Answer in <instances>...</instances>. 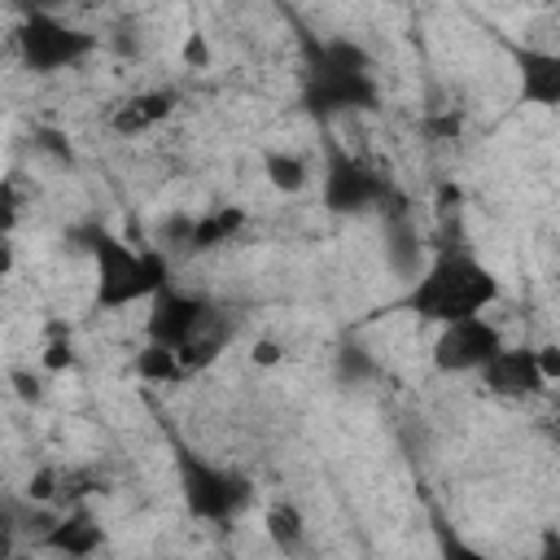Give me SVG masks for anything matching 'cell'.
I'll list each match as a JSON object with an SVG mask.
<instances>
[{
  "label": "cell",
  "instance_id": "6da1fadb",
  "mask_svg": "<svg viewBox=\"0 0 560 560\" xmlns=\"http://www.w3.org/2000/svg\"><path fill=\"white\" fill-rule=\"evenodd\" d=\"M499 298V280L490 267H481L464 249L438 254L416 280H411V311L433 324H455L486 315V306Z\"/></svg>",
  "mask_w": 560,
  "mask_h": 560
},
{
  "label": "cell",
  "instance_id": "7a4b0ae2",
  "mask_svg": "<svg viewBox=\"0 0 560 560\" xmlns=\"http://www.w3.org/2000/svg\"><path fill=\"white\" fill-rule=\"evenodd\" d=\"M92 262H96V302L114 311L131 302H149L171 284V267L158 245H131L122 236L96 232Z\"/></svg>",
  "mask_w": 560,
  "mask_h": 560
},
{
  "label": "cell",
  "instance_id": "3957f363",
  "mask_svg": "<svg viewBox=\"0 0 560 560\" xmlns=\"http://www.w3.org/2000/svg\"><path fill=\"white\" fill-rule=\"evenodd\" d=\"M175 472H179V490H184L188 512L201 516V521L228 525V521H236V516L249 508V499H254V490H249V481H245L241 472H232V468H223V464H210V459H201V455L188 451V446L175 451Z\"/></svg>",
  "mask_w": 560,
  "mask_h": 560
},
{
  "label": "cell",
  "instance_id": "277c9868",
  "mask_svg": "<svg viewBox=\"0 0 560 560\" xmlns=\"http://www.w3.org/2000/svg\"><path fill=\"white\" fill-rule=\"evenodd\" d=\"M311 101L319 109H363L376 101V79H372V61L337 39V44H324L315 48V61H311Z\"/></svg>",
  "mask_w": 560,
  "mask_h": 560
},
{
  "label": "cell",
  "instance_id": "5b68a950",
  "mask_svg": "<svg viewBox=\"0 0 560 560\" xmlns=\"http://www.w3.org/2000/svg\"><path fill=\"white\" fill-rule=\"evenodd\" d=\"M88 48H92V35L66 26V22L52 18V13H31V18L18 26V52H22V61H26L31 70H44V74L74 66L79 57H88Z\"/></svg>",
  "mask_w": 560,
  "mask_h": 560
},
{
  "label": "cell",
  "instance_id": "8992f818",
  "mask_svg": "<svg viewBox=\"0 0 560 560\" xmlns=\"http://www.w3.org/2000/svg\"><path fill=\"white\" fill-rule=\"evenodd\" d=\"M499 350H503V332L486 315L442 324L438 337H433V363L442 372H455V376L459 372H481Z\"/></svg>",
  "mask_w": 560,
  "mask_h": 560
},
{
  "label": "cell",
  "instance_id": "52a82bcc",
  "mask_svg": "<svg viewBox=\"0 0 560 560\" xmlns=\"http://www.w3.org/2000/svg\"><path fill=\"white\" fill-rule=\"evenodd\" d=\"M389 197V179L381 171H372L368 162L359 158H346V153H332L328 166H324V201L341 214H359V210H372Z\"/></svg>",
  "mask_w": 560,
  "mask_h": 560
},
{
  "label": "cell",
  "instance_id": "ba28073f",
  "mask_svg": "<svg viewBox=\"0 0 560 560\" xmlns=\"http://www.w3.org/2000/svg\"><path fill=\"white\" fill-rule=\"evenodd\" d=\"M214 315V306L206 302V298H197V293H184V289H162V293H153L149 298V319H144V332H149V341L153 346H171V350H179L206 319Z\"/></svg>",
  "mask_w": 560,
  "mask_h": 560
},
{
  "label": "cell",
  "instance_id": "9c48e42d",
  "mask_svg": "<svg viewBox=\"0 0 560 560\" xmlns=\"http://www.w3.org/2000/svg\"><path fill=\"white\" fill-rule=\"evenodd\" d=\"M39 547H48L66 560H88L105 547V529L96 525V516L88 508H70V512L52 516V525L39 534Z\"/></svg>",
  "mask_w": 560,
  "mask_h": 560
},
{
  "label": "cell",
  "instance_id": "30bf717a",
  "mask_svg": "<svg viewBox=\"0 0 560 560\" xmlns=\"http://www.w3.org/2000/svg\"><path fill=\"white\" fill-rule=\"evenodd\" d=\"M481 381L490 385V394H503V398H529V394H542V376H538V363H534V350H499L486 368H481Z\"/></svg>",
  "mask_w": 560,
  "mask_h": 560
},
{
  "label": "cell",
  "instance_id": "8fae6325",
  "mask_svg": "<svg viewBox=\"0 0 560 560\" xmlns=\"http://www.w3.org/2000/svg\"><path fill=\"white\" fill-rule=\"evenodd\" d=\"M171 109H175V92L149 88V92H136V96L118 101L114 114H109V127H114L118 136H144V131H153L158 122H166Z\"/></svg>",
  "mask_w": 560,
  "mask_h": 560
},
{
  "label": "cell",
  "instance_id": "7c38bea8",
  "mask_svg": "<svg viewBox=\"0 0 560 560\" xmlns=\"http://www.w3.org/2000/svg\"><path fill=\"white\" fill-rule=\"evenodd\" d=\"M228 341H232V319H223V315L214 311V315L175 350V354H179V368H184V372H201L206 363H214V359L223 354Z\"/></svg>",
  "mask_w": 560,
  "mask_h": 560
},
{
  "label": "cell",
  "instance_id": "4fadbf2b",
  "mask_svg": "<svg viewBox=\"0 0 560 560\" xmlns=\"http://www.w3.org/2000/svg\"><path fill=\"white\" fill-rule=\"evenodd\" d=\"M241 228H245V210H236V206L206 210V214H197V219H192L188 249H192V254H201V249H219V245H228Z\"/></svg>",
  "mask_w": 560,
  "mask_h": 560
},
{
  "label": "cell",
  "instance_id": "5bb4252c",
  "mask_svg": "<svg viewBox=\"0 0 560 560\" xmlns=\"http://www.w3.org/2000/svg\"><path fill=\"white\" fill-rule=\"evenodd\" d=\"M262 529H267V538L276 542L280 556H298V551L306 547V516H302L298 503H289V499H280V503L267 508Z\"/></svg>",
  "mask_w": 560,
  "mask_h": 560
},
{
  "label": "cell",
  "instance_id": "9a60e30c",
  "mask_svg": "<svg viewBox=\"0 0 560 560\" xmlns=\"http://www.w3.org/2000/svg\"><path fill=\"white\" fill-rule=\"evenodd\" d=\"M262 175L280 192H302L311 184V162H306V153H293V149H267Z\"/></svg>",
  "mask_w": 560,
  "mask_h": 560
},
{
  "label": "cell",
  "instance_id": "2e32d148",
  "mask_svg": "<svg viewBox=\"0 0 560 560\" xmlns=\"http://www.w3.org/2000/svg\"><path fill=\"white\" fill-rule=\"evenodd\" d=\"M560 92V61L551 52H525V96L551 105Z\"/></svg>",
  "mask_w": 560,
  "mask_h": 560
},
{
  "label": "cell",
  "instance_id": "e0dca14e",
  "mask_svg": "<svg viewBox=\"0 0 560 560\" xmlns=\"http://www.w3.org/2000/svg\"><path fill=\"white\" fill-rule=\"evenodd\" d=\"M136 372H140L144 381H153V385H175V381L188 376V372L179 368V354H175L171 346H153V341L136 354Z\"/></svg>",
  "mask_w": 560,
  "mask_h": 560
},
{
  "label": "cell",
  "instance_id": "ac0fdd59",
  "mask_svg": "<svg viewBox=\"0 0 560 560\" xmlns=\"http://www.w3.org/2000/svg\"><path fill=\"white\" fill-rule=\"evenodd\" d=\"M385 241H389V267H394L398 276L416 280V276H420V236H416L407 223H394V228L385 232Z\"/></svg>",
  "mask_w": 560,
  "mask_h": 560
},
{
  "label": "cell",
  "instance_id": "d6986e66",
  "mask_svg": "<svg viewBox=\"0 0 560 560\" xmlns=\"http://www.w3.org/2000/svg\"><path fill=\"white\" fill-rule=\"evenodd\" d=\"M66 368H74V337L66 328H52L48 341H44V350H39V372L44 376H57Z\"/></svg>",
  "mask_w": 560,
  "mask_h": 560
},
{
  "label": "cell",
  "instance_id": "ffe728a7",
  "mask_svg": "<svg viewBox=\"0 0 560 560\" xmlns=\"http://www.w3.org/2000/svg\"><path fill=\"white\" fill-rule=\"evenodd\" d=\"M22 184L18 179H0V236H13V228L22 223Z\"/></svg>",
  "mask_w": 560,
  "mask_h": 560
},
{
  "label": "cell",
  "instance_id": "44dd1931",
  "mask_svg": "<svg viewBox=\"0 0 560 560\" xmlns=\"http://www.w3.org/2000/svg\"><path fill=\"white\" fill-rule=\"evenodd\" d=\"M13 389H18V398H26V402H39L44 398V372H35V368H13Z\"/></svg>",
  "mask_w": 560,
  "mask_h": 560
},
{
  "label": "cell",
  "instance_id": "7402d4cb",
  "mask_svg": "<svg viewBox=\"0 0 560 560\" xmlns=\"http://www.w3.org/2000/svg\"><path fill=\"white\" fill-rule=\"evenodd\" d=\"M249 359H254L258 368H276V363H284V346L271 341V337H258L254 350H249Z\"/></svg>",
  "mask_w": 560,
  "mask_h": 560
},
{
  "label": "cell",
  "instance_id": "603a6c76",
  "mask_svg": "<svg viewBox=\"0 0 560 560\" xmlns=\"http://www.w3.org/2000/svg\"><path fill=\"white\" fill-rule=\"evenodd\" d=\"M534 363H538V376H542V385H551V381L560 376V350H556L551 341L534 350Z\"/></svg>",
  "mask_w": 560,
  "mask_h": 560
},
{
  "label": "cell",
  "instance_id": "cb8c5ba5",
  "mask_svg": "<svg viewBox=\"0 0 560 560\" xmlns=\"http://www.w3.org/2000/svg\"><path fill=\"white\" fill-rule=\"evenodd\" d=\"M184 61H188V66H206V61H210V48H206L201 35H188V44H184Z\"/></svg>",
  "mask_w": 560,
  "mask_h": 560
},
{
  "label": "cell",
  "instance_id": "d4e9b609",
  "mask_svg": "<svg viewBox=\"0 0 560 560\" xmlns=\"http://www.w3.org/2000/svg\"><path fill=\"white\" fill-rule=\"evenodd\" d=\"M18 267V249H13V236H0V280H9Z\"/></svg>",
  "mask_w": 560,
  "mask_h": 560
},
{
  "label": "cell",
  "instance_id": "484cf974",
  "mask_svg": "<svg viewBox=\"0 0 560 560\" xmlns=\"http://www.w3.org/2000/svg\"><path fill=\"white\" fill-rule=\"evenodd\" d=\"M442 560H490V556H486V551H477V547H468V542H446Z\"/></svg>",
  "mask_w": 560,
  "mask_h": 560
}]
</instances>
